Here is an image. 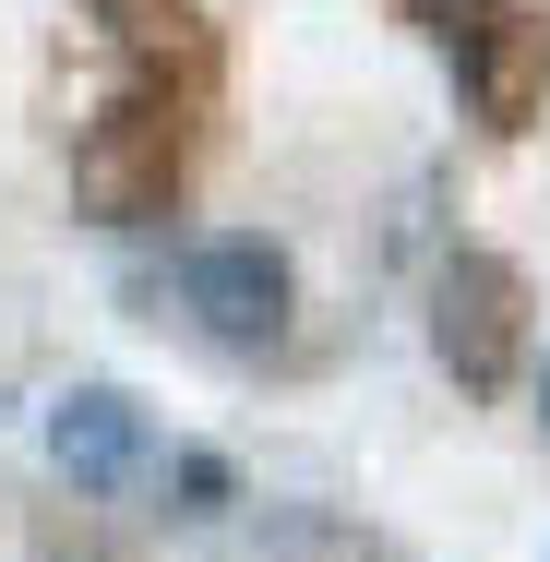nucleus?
Here are the masks:
<instances>
[{"mask_svg":"<svg viewBox=\"0 0 550 562\" xmlns=\"http://www.w3.org/2000/svg\"><path fill=\"white\" fill-rule=\"evenodd\" d=\"M539 419H550V371H539Z\"/></svg>","mask_w":550,"mask_h":562,"instance_id":"1a4fd4ad","label":"nucleus"},{"mask_svg":"<svg viewBox=\"0 0 550 562\" xmlns=\"http://www.w3.org/2000/svg\"><path fill=\"white\" fill-rule=\"evenodd\" d=\"M227 503H239V467H227L216 443H180V454H168V515H180V527H216Z\"/></svg>","mask_w":550,"mask_h":562,"instance_id":"0eeeda50","label":"nucleus"},{"mask_svg":"<svg viewBox=\"0 0 550 562\" xmlns=\"http://www.w3.org/2000/svg\"><path fill=\"white\" fill-rule=\"evenodd\" d=\"M431 359L467 395H503L515 359H527V276L503 251H454L431 276Z\"/></svg>","mask_w":550,"mask_h":562,"instance_id":"f03ea898","label":"nucleus"},{"mask_svg":"<svg viewBox=\"0 0 550 562\" xmlns=\"http://www.w3.org/2000/svg\"><path fill=\"white\" fill-rule=\"evenodd\" d=\"M491 12H503V0H407V24H419L431 48H454V60H467V36H479Z\"/></svg>","mask_w":550,"mask_h":562,"instance_id":"6e6552de","label":"nucleus"},{"mask_svg":"<svg viewBox=\"0 0 550 562\" xmlns=\"http://www.w3.org/2000/svg\"><path fill=\"white\" fill-rule=\"evenodd\" d=\"M180 168H192V144H180V97L168 85H120L72 132V204L97 227H156L180 204Z\"/></svg>","mask_w":550,"mask_h":562,"instance_id":"f257e3e1","label":"nucleus"},{"mask_svg":"<svg viewBox=\"0 0 550 562\" xmlns=\"http://www.w3.org/2000/svg\"><path fill=\"white\" fill-rule=\"evenodd\" d=\"M48 467H60L72 491H120V479L144 467V407H132L120 383H72V395L48 407Z\"/></svg>","mask_w":550,"mask_h":562,"instance_id":"39448f33","label":"nucleus"},{"mask_svg":"<svg viewBox=\"0 0 550 562\" xmlns=\"http://www.w3.org/2000/svg\"><path fill=\"white\" fill-rule=\"evenodd\" d=\"M454 72H467V97H479L491 132H527L539 97H550V12H515V0H503V12L467 36V60H454Z\"/></svg>","mask_w":550,"mask_h":562,"instance_id":"20e7f679","label":"nucleus"},{"mask_svg":"<svg viewBox=\"0 0 550 562\" xmlns=\"http://www.w3.org/2000/svg\"><path fill=\"white\" fill-rule=\"evenodd\" d=\"M180 312H192L216 347H276V336H288V312H300V276H288L276 239L227 227V239H192V263H180Z\"/></svg>","mask_w":550,"mask_h":562,"instance_id":"7ed1b4c3","label":"nucleus"},{"mask_svg":"<svg viewBox=\"0 0 550 562\" xmlns=\"http://www.w3.org/2000/svg\"><path fill=\"white\" fill-rule=\"evenodd\" d=\"M109 12V36H132V48H168L180 72H204V12L192 0H97Z\"/></svg>","mask_w":550,"mask_h":562,"instance_id":"423d86ee","label":"nucleus"}]
</instances>
